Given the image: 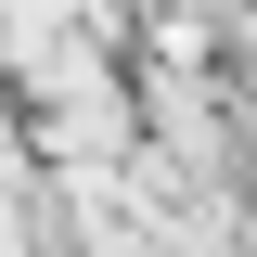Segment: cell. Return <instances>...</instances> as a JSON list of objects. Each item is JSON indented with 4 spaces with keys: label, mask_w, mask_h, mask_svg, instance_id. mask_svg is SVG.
Instances as JSON below:
<instances>
[{
    "label": "cell",
    "mask_w": 257,
    "mask_h": 257,
    "mask_svg": "<svg viewBox=\"0 0 257 257\" xmlns=\"http://www.w3.org/2000/svg\"><path fill=\"white\" fill-rule=\"evenodd\" d=\"M0 257H52V231H39V206H26V219H0Z\"/></svg>",
    "instance_id": "cell-1"
}]
</instances>
